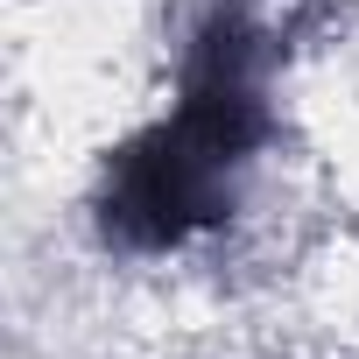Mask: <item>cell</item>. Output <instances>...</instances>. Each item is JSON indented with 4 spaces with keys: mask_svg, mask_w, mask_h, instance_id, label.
Instances as JSON below:
<instances>
[{
    "mask_svg": "<svg viewBox=\"0 0 359 359\" xmlns=\"http://www.w3.org/2000/svg\"><path fill=\"white\" fill-rule=\"evenodd\" d=\"M275 43L240 0H212L184 36L176 99L106 148L92 184V233L113 254H176L233 226L247 169L275 141Z\"/></svg>",
    "mask_w": 359,
    "mask_h": 359,
    "instance_id": "obj_1",
    "label": "cell"
}]
</instances>
